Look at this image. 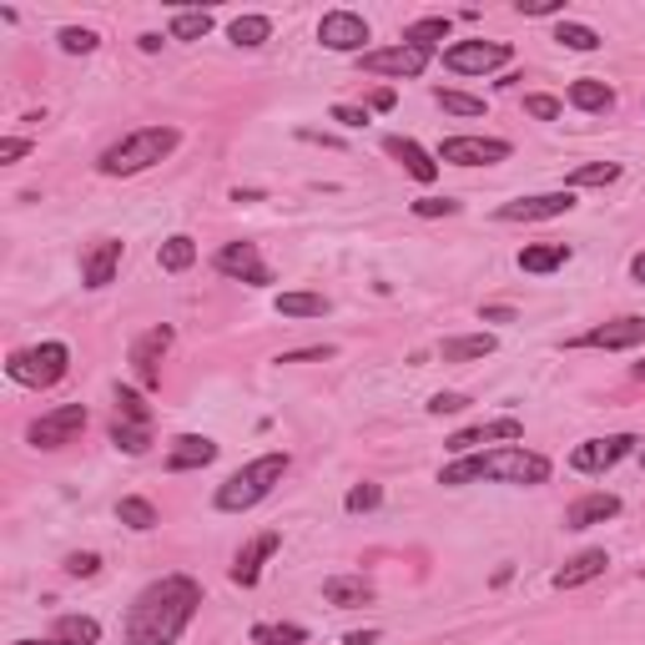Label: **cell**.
Returning a JSON list of instances; mask_svg holds the SVG:
<instances>
[{"mask_svg": "<svg viewBox=\"0 0 645 645\" xmlns=\"http://www.w3.org/2000/svg\"><path fill=\"white\" fill-rule=\"evenodd\" d=\"M15 645H56V641H15Z\"/></svg>", "mask_w": 645, "mask_h": 645, "instance_id": "56", "label": "cell"}, {"mask_svg": "<svg viewBox=\"0 0 645 645\" xmlns=\"http://www.w3.org/2000/svg\"><path fill=\"white\" fill-rule=\"evenodd\" d=\"M434 157L444 167H494V162L514 157V146L504 136H444Z\"/></svg>", "mask_w": 645, "mask_h": 645, "instance_id": "6", "label": "cell"}, {"mask_svg": "<svg viewBox=\"0 0 645 645\" xmlns=\"http://www.w3.org/2000/svg\"><path fill=\"white\" fill-rule=\"evenodd\" d=\"M554 40L565 46V51H600V36L590 26H580V21H560L554 26Z\"/></svg>", "mask_w": 645, "mask_h": 645, "instance_id": "36", "label": "cell"}, {"mask_svg": "<svg viewBox=\"0 0 645 645\" xmlns=\"http://www.w3.org/2000/svg\"><path fill=\"white\" fill-rule=\"evenodd\" d=\"M283 475H288V454H258L252 464H242L238 475H227L223 485H217L212 504L223 514H248L283 485Z\"/></svg>", "mask_w": 645, "mask_h": 645, "instance_id": "4", "label": "cell"}, {"mask_svg": "<svg viewBox=\"0 0 645 645\" xmlns=\"http://www.w3.org/2000/svg\"><path fill=\"white\" fill-rule=\"evenodd\" d=\"M117 419H127V423H152V408L142 404V394H136V389H117Z\"/></svg>", "mask_w": 645, "mask_h": 645, "instance_id": "39", "label": "cell"}, {"mask_svg": "<svg viewBox=\"0 0 645 645\" xmlns=\"http://www.w3.org/2000/svg\"><path fill=\"white\" fill-rule=\"evenodd\" d=\"M373 111H394V92H389V86H383V92H373Z\"/></svg>", "mask_w": 645, "mask_h": 645, "instance_id": "51", "label": "cell"}, {"mask_svg": "<svg viewBox=\"0 0 645 645\" xmlns=\"http://www.w3.org/2000/svg\"><path fill=\"white\" fill-rule=\"evenodd\" d=\"M383 152H389V157H394L398 167L414 177V182H423V187L439 182V157H434V152H423L414 136H383Z\"/></svg>", "mask_w": 645, "mask_h": 645, "instance_id": "19", "label": "cell"}, {"mask_svg": "<svg viewBox=\"0 0 645 645\" xmlns=\"http://www.w3.org/2000/svg\"><path fill=\"white\" fill-rule=\"evenodd\" d=\"M171 338H177V333H171L167 323H157V329H146L142 338L132 343V373L142 389H162V358H167Z\"/></svg>", "mask_w": 645, "mask_h": 645, "instance_id": "14", "label": "cell"}, {"mask_svg": "<svg viewBox=\"0 0 645 645\" xmlns=\"http://www.w3.org/2000/svg\"><path fill=\"white\" fill-rule=\"evenodd\" d=\"M277 545H283V535H277V529H263V535H252V540L238 550V560H232V570H227V575H232V585H242V590H252V585L263 580V565H267V560H273V554H277Z\"/></svg>", "mask_w": 645, "mask_h": 645, "instance_id": "16", "label": "cell"}, {"mask_svg": "<svg viewBox=\"0 0 645 645\" xmlns=\"http://www.w3.org/2000/svg\"><path fill=\"white\" fill-rule=\"evenodd\" d=\"M383 504V489L379 485H354L348 489V500H343V510L348 514H369V510H379Z\"/></svg>", "mask_w": 645, "mask_h": 645, "instance_id": "40", "label": "cell"}, {"mask_svg": "<svg viewBox=\"0 0 645 645\" xmlns=\"http://www.w3.org/2000/svg\"><path fill=\"white\" fill-rule=\"evenodd\" d=\"M217 459V444L207 434H177L167 449V469L171 475H187V469H207Z\"/></svg>", "mask_w": 645, "mask_h": 645, "instance_id": "21", "label": "cell"}, {"mask_svg": "<svg viewBox=\"0 0 645 645\" xmlns=\"http://www.w3.org/2000/svg\"><path fill=\"white\" fill-rule=\"evenodd\" d=\"M329 298L323 292H277V318H323Z\"/></svg>", "mask_w": 645, "mask_h": 645, "instance_id": "30", "label": "cell"}, {"mask_svg": "<svg viewBox=\"0 0 645 645\" xmlns=\"http://www.w3.org/2000/svg\"><path fill=\"white\" fill-rule=\"evenodd\" d=\"M136 46H142V51H162V36L157 31H146V36H136Z\"/></svg>", "mask_w": 645, "mask_h": 645, "instance_id": "53", "label": "cell"}, {"mask_svg": "<svg viewBox=\"0 0 645 645\" xmlns=\"http://www.w3.org/2000/svg\"><path fill=\"white\" fill-rule=\"evenodd\" d=\"M570 106H580V111H610L616 106V92H610L606 81H595V76H580V81H570Z\"/></svg>", "mask_w": 645, "mask_h": 645, "instance_id": "24", "label": "cell"}, {"mask_svg": "<svg viewBox=\"0 0 645 645\" xmlns=\"http://www.w3.org/2000/svg\"><path fill=\"white\" fill-rule=\"evenodd\" d=\"M51 641L56 645H96L101 641V625L92 616H61L51 625Z\"/></svg>", "mask_w": 645, "mask_h": 645, "instance_id": "26", "label": "cell"}, {"mask_svg": "<svg viewBox=\"0 0 645 645\" xmlns=\"http://www.w3.org/2000/svg\"><path fill=\"white\" fill-rule=\"evenodd\" d=\"M318 358H333L329 343H323V348H303V354H283L277 363H318Z\"/></svg>", "mask_w": 645, "mask_h": 645, "instance_id": "49", "label": "cell"}, {"mask_svg": "<svg viewBox=\"0 0 645 645\" xmlns=\"http://www.w3.org/2000/svg\"><path fill=\"white\" fill-rule=\"evenodd\" d=\"M514 439H525V423L514 419V414H504V419H489V423H475V429H459V434L449 439V449L454 454H479L485 444H514Z\"/></svg>", "mask_w": 645, "mask_h": 645, "instance_id": "15", "label": "cell"}, {"mask_svg": "<svg viewBox=\"0 0 645 645\" xmlns=\"http://www.w3.org/2000/svg\"><path fill=\"white\" fill-rule=\"evenodd\" d=\"M26 152H31L26 136H5V142H0V162H21Z\"/></svg>", "mask_w": 645, "mask_h": 645, "instance_id": "48", "label": "cell"}, {"mask_svg": "<svg viewBox=\"0 0 645 645\" xmlns=\"http://www.w3.org/2000/svg\"><path fill=\"white\" fill-rule=\"evenodd\" d=\"M550 475L554 464L545 454H535L525 444H500V449H479V454H459L454 464H444L439 485L464 489V485H479V479H489V485H550Z\"/></svg>", "mask_w": 645, "mask_h": 645, "instance_id": "2", "label": "cell"}, {"mask_svg": "<svg viewBox=\"0 0 645 645\" xmlns=\"http://www.w3.org/2000/svg\"><path fill=\"white\" fill-rule=\"evenodd\" d=\"M620 182V162H585V167H575L565 177V187L575 192V187H610Z\"/></svg>", "mask_w": 645, "mask_h": 645, "instance_id": "33", "label": "cell"}, {"mask_svg": "<svg viewBox=\"0 0 645 645\" xmlns=\"http://www.w3.org/2000/svg\"><path fill=\"white\" fill-rule=\"evenodd\" d=\"M519 15H565V0H519Z\"/></svg>", "mask_w": 645, "mask_h": 645, "instance_id": "46", "label": "cell"}, {"mask_svg": "<svg viewBox=\"0 0 645 645\" xmlns=\"http://www.w3.org/2000/svg\"><path fill=\"white\" fill-rule=\"evenodd\" d=\"M429 56H434V51H423V46H408V40H398V46H379V51H363L358 61H363V71H369V76L414 81V76H423Z\"/></svg>", "mask_w": 645, "mask_h": 645, "instance_id": "8", "label": "cell"}, {"mask_svg": "<svg viewBox=\"0 0 645 645\" xmlns=\"http://www.w3.org/2000/svg\"><path fill=\"white\" fill-rule=\"evenodd\" d=\"M212 31V11H177L167 26V40H202Z\"/></svg>", "mask_w": 645, "mask_h": 645, "instance_id": "35", "label": "cell"}, {"mask_svg": "<svg viewBox=\"0 0 645 645\" xmlns=\"http://www.w3.org/2000/svg\"><path fill=\"white\" fill-rule=\"evenodd\" d=\"M379 641V631H354V635H343V645H373Z\"/></svg>", "mask_w": 645, "mask_h": 645, "instance_id": "52", "label": "cell"}, {"mask_svg": "<svg viewBox=\"0 0 645 645\" xmlns=\"http://www.w3.org/2000/svg\"><path fill=\"white\" fill-rule=\"evenodd\" d=\"M479 318H485V323H514V308L489 303V308H479Z\"/></svg>", "mask_w": 645, "mask_h": 645, "instance_id": "50", "label": "cell"}, {"mask_svg": "<svg viewBox=\"0 0 645 645\" xmlns=\"http://www.w3.org/2000/svg\"><path fill=\"white\" fill-rule=\"evenodd\" d=\"M620 514V494L610 489H590V494H580L575 504L565 510V529H590V525H606Z\"/></svg>", "mask_w": 645, "mask_h": 645, "instance_id": "20", "label": "cell"}, {"mask_svg": "<svg viewBox=\"0 0 645 645\" xmlns=\"http://www.w3.org/2000/svg\"><path fill=\"white\" fill-rule=\"evenodd\" d=\"M101 40H96V31H86V26H67L61 31V51L67 56H92Z\"/></svg>", "mask_w": 645, "mask_h": 645, "instance_id": "41", "label": "cell"}, {"mask_svg": "<svg viewBox=\"0 0 645 645\" xmlns=\"http://www.w3.org/2000/svg\"><path fill=\"white\" fill-rule=\"evenodd\" d=\"M323 600L333 610H358L373 600V585L363 575H333V580H323Z\"/></svg>", "mask_w": 645, "mask_h": 645, "instance_id": "23", "label": "cell"}, {"mask_svg": "<svg viewBox=\"0 0 645 645\" xmlns=\"http://www.w3.org/2000/svg\"><path fill=\"white\" fill-rule=\"evenodd\" d=\"M96 570H101V554H96V550H76V554H67V575H71V580H92Z\"/></svg>", "mask_w": 645, "mask_h": 645, "instance_id": "42", "label": "cell"}, {"mask_svg": "<svg viewBox=\"0 0 645 645\" xmlns=\"http://www.w3.org/2000/svg\"><path fill=\"white\" fill-rule=\"evenodd\" d=\"M606 565H610L606 550H580L565 570H554V590H580V585H590V580L606 575Z\"/></svg>", "mask_w": 645, "mask_h": 645, "instance_id": "22", "label": "cell"}, {"mask_svg": "<svg viewBox=\"0 0 645 645\" xmlns=\"http://www.w3.org/2000/svg\"><path fill=\"white\" fill-rule=\"evenodd\" d=\"M303 625H252V645H303Z\"/></svg>", "mask_w": 645, "mask_h": 645, "instance_id": "37", "label": "cell"}, {"mask_svg": "<svg viewBox=\"0 0 645 645\" xmlns=\"http://www.w3.org/2000/svg\"><path fill=\"white\" fill-rule=\"evenodd\" d=\"M408 46H423V51H434L439 40H449V15H423V21H414V26L404 31Z\"/></svg>", "mask_w": 645, "mask_h": 645, "instance_id": "34", "label": "cell"}, {"mask_svg": "<svg viewBox=\"0 0 645 645\" xmlns=\"http://www.w3.org/2000/svg\"><path fill=\"white\" fill-rule=\"evenodd\" d=\"M565 212H575V192H570V187H560V192H535V198H514V202H504L494 217H500V223H550V217H565Z\"/></svg>", "mask_w": 645, "mask_h": 645, "instance_id": "12", "label": "cell"}, {"mask_svg": "<svg viewBox=\"0 0 645 645\" xmlns=\"http://www.w3.org/2000/svg\"><path fill=\"white\" fill-rule=\"evenodd\" d=\"M318 40L329 46V51H343V56H363L369 51V21L358 11H329L318 21Z\"/></svg>", "mask_w": 645, "mask_h": 645, "instance_id": "13", "label": "cell"}, {"mask_svg": "<svg viewBox=\"0 0 645 645\" xmlns=\"http://www.w3.org/2000/svg\"><path fill=\"white\" fill-rule=\"evenodd\" d=\"M464 408H469V398L464 394H434L429 398V414H434V419H444V414H464Z\"/></svg>", "mask_w": 645, "mask_h": 645, "instance_id": "45", "label": "cell"}, {"mask_svg": "<svg viewBox=\"0 0 645 645\" xmlns=\"http://www.w3.org/2000/svg\"><path fill=\"white\" fill-rule=\"evenodd\" d=\"M631 277H635V283H641V288H645V252H635V258H631Z\"/></svg>", "mask_w": 645, "mask_h": 645, "instance_id": "54", "label": "cell"}, {"mask_svg": "<svg viewBox=\"0 0 645 645\" xmlns=\"http://www.w3.org/2000/svg\"><path fill=\"white\" fill-rule=\"evenodd\" d=\"M212 267H217L223 277H238V283H248V288H267V283H273V267L263 263L258 242H223V248H217V258H212Z\"/></svg>", "mask_w": 645, "mask_h": 645, "instance_id": "11", "label": "cell"}, {"mask_svg": "<svg viewBox=\"0 0 645 645\" xmlns=\"http://www.w3.org/2000/svg\"><path fill=\"white\" fill-rule=\"evenodd\" d=\"M459 212V202H449V198H419L414 202V217H454Z\"/></svg>", "mask_w": 645, "mask_h": 645, "instance_id": "44", "label": "cell"}, {"mask_svg": "<svg viewBox=\"0 0 645 645\" xmlns=\"http://www.w3.org/2000/svg\"><path fill=\"white\" fill-rule=\"evenodd\" d=\"M117 519L127 529H142V535H146V529H157V504L142 500V494H127V500L117 504Z\"/></svg>", "mask_w": 645, "mask_h": 645, "instance_id": "32", "label": "cell"}, {"mask_svg": "<svg viewBox=\"0 0 645 645\" xmlns=\"http://www.w3.org/2000/svg\"><path fill=\"white\" fill-rule=\"evenodd\" d=\"M81 429H86V404H61V408H51V414L31 419L26 439L36 449H67Z\"/></svg>", "mask_w": 645, "mask_h": 645, "instance_id": "10", "label": "cell"}, {"mask_svg": "<svg viewBox=\"0 0 645 645\" xmlns=\"http://www.w3.org/2000/svg\"><path fill=\"white\" fill-rule=\"evenodd\" d=\"M645 343V318H610V323H595L575 338V348H606V354H620V348H635Z\"/></svg>", "mask_w": 645, "mask_h": 645, "instance_id": "17", "label": "cell"}, {"mask_svg": "<svg viewBox=\"0 0 645 645\" xmlns=\"http://www.w3.org/2000/svg\"><path fill=\"white\" fill-rule=\"evenodd\" d=\"M631 373H635V379H641V383H645V363H635V369H631Z\"/></svg>", "mask_w": 645, "mask_h": 645, "instance_id": "55", "label": "cell"}, {"mask_svg": "<svg viewBox=\"0 0 645 645\" xmlns=\"http://www.w3.org/2000/svg\"><path fill=\"white\" fill-rule=\"evenodd\" d=\"M67 369H71L67 343H36V348H15V354L5 358V373H11V383H21V389H56V383L67 379Z\"/></svg>", "mask_w": 645, "mask_h": 645, "instance_id": "5", "label": "cell"}, {"mask_svg": "<svg viewBox=\"0 0 645 645\" xmlns=\"http://www.w3.org/2000/svg\"><path fill=\"white\" fill-rule=\"evenodd\" d=\"M177 142H182L177 127H136V132H127L121 142L106 146L101 157H96V171L101 177H136V171L167 162L177 152Z\"/></svg>", "mask_w": 645, "mask_h": 645, "instance_id": "3", "label": "cell"}, {"mask_svg": "<svg viewBox=\"0 0 645 645\" xmlns=\"http://www.w3.org/2000/svg\"><path fill=\"white\" fill-rule=\"evenodd\" d=\"M111 444L121 449V454H146L152 449V423H127V419H117L111 423Z\"/></svg>", "mask_w": 645, "mask_h": 645, "instance_id": "31", "label": "cell"}, {"mask_svg": "<svg viewBox=\"0 0 645 645\" xmlns=\"http://www.w3.org/2000/svg\"><path fill=\"white\" fill-rule=\"evenodd\" d=\"M202 606V585L192 575H162L152 580L132 600L121 620V641L127 645H177Z\"/></svg>", "mask_w": 645, "mask_h": 645, "instance_id": "1", "label": "cell"}, {"mask_svg": "<svg viewBox=\"0 0 645 645\" xmlns=\"http://www.w3.org/2000/svg\"><path fill=\"white\" fill-rule=\"evenodd\" d=\"M227 36H232V46H242V51H258V46L273 36V21H267V15H238V21L227 26Z\"/></svg>", "mask_w": 645, "mask_h": 645, "instance_id": "29", "label": "cell"}, {"mask_svg": "<svg viewBox=\"0 0 645 645\" xmlns=\"http://www.w3.org/2000/svg\"><path fill=\"white\" fill-rule=\"evenodd\" d=\"M444 363H469V358H489L494 354V333H464V338H444Z\"/></svg>", "mask_w": 645, "mask_h": 645, "instance_id": "27", "label": "cell"}, {"mask_svg": "<svg viewBox=\"0 0 645 645\" xmlns=\"http://www.w3.org/2000/svg\"><path fill=\"white\" fill-rule=\"evenodd\" d=\"M525 111H529L535 121H554V117H560V101H554V96L529 92V96H525Z\"/></svg>", "mask_w": 645, "mask_h": 645, "instance_id": "43", "label": "cell"}, {"mask_svg": "<svg viewBox=\"0 0 645 645\" xmlns=\"http://www.w3.org/2000/svg\"><path fill=\"white\" fill-rule=\"evenodd\" d=\"M121 252H127L121 238H96L92 252L81 258V283H86V288H111V283H117V267H121Z\"/></svg>", "mask_w": 645, "mask_h": 645, "instance_id": "18", "label": "cell"}, {"mask_svg": "<svg viewBox=\"0 0 645 645\" xmlns=\"http://www.w3.org/2000/svg\"><path fill=\"white\" fill-rule=\"evenodd\" d=\"M510 46L504 40H454L444 51V67L459 71V76H485V71L510 67Z\"/></svg>", "mask_w": 645, "mask_h": 645, "instance_id": "9", "label": "cell"}, {"mask_svg": "<svg viewBox=\"0 0 645 645\" xmlns=\"http://www.w3.org/2000/svg\"><path fill=\"white\" fill-rule=\"evenodd\" d=\"M635 444L641 439L635 434H606V439H585V444L570 449V469L575 475H606V469H616L620 459H631Z\"/></svg>", "mask_w": 645, "mask_h": 645, "instance_id": "7", "label": "cell"}, {"mask_svg": "<svg viewBox=\"0 0 645 645\" xmlns=\"http://www.w3.org/2000/svg\"><path fill=\"white\" fill-rule=\"evenodd\" d=\"M570 263V248L565 242H535V248L519 252V273H554V267H565Z\"/></svg>", "mask_w": 645, "mask_h": 645, "instance_id": "25", "label": "cell"}, {"mask_svg": "<svg viewBox=\"0 0 645 645\" xmlns=\"http://www.w3.org/2000/svg\"><path fill=\"white\" fill-rule=\"evenodd\" d=\"M333 121L354 132V127H369V111H363V106H333Z\"/></svg>", "mask_w": 645, "mask_h": 645, "instance_id": "47", "label": "cell"}, {"mask_svg": "<svg viewBox=\"0 0 645 645\" xmlns=\"http://www.w3.org/2000/svg\"><path fill=\"white\" fill-rule=\"evenodd\" d=\"M434 101L444 106L449 117H485V101H479V96H464V92H444V86H439V92H434Z\"/></svg>", "mask_w": 645, "mask_h": 645, "instance_id": "38", "label": "cell"}, {"mask_svg": "<svg viewBox=\"0 0 645 645\" xmlns=\"http://www.w3.org/2000/svg\"><path fill=\"white\" fill-rule=\"evenodd\" d=\"M641 469H645V449H641Z\"/></svg>", "mask_w": 645, "mask_h": 645, "instance_id": "57", "label": "cell"}, {"mask_svg": "<svg viewBox=\"0 0 645 645\" xmlns=\"http://www.w3.org/2000/svg\"><path fill=\"white\" fill-rule=\"evenodd\" d=\"M192 263H198V242L187 238V232H177V238H167L157 248V267H162V273H187Z\"/></svg>", "mask_w": 645, "mask_h": 645, "instance_id": "28", "label": "cell"}]
</instances>
